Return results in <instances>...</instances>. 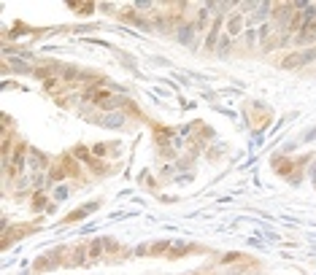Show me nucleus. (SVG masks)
Returning <instances> with one entry per match:
<instances>
[{"mask_svg":"<svg viewBox=\"0 0 316 275\" xmlns=\"http://www.w3.org/2000/svg\"><path fill=\"white\" fill-rule=\"evenodd\" d=\"M316 59V49H305V51H294V54H287V57L281 59V68L292 70V68H305V65H311Z\"/></svg>","mask_w":316,"mask_h":275,"instance_id":"f257e3e1","label":"nucleus"},{"mask_svg":"<svg viewBox=\"0 0 316 275\" xmlns=\"http://www.w3.org/2000/svg\"><path fill=\"white\" fill-rule=\"evenodd\" d=\"M314 38H316V16L305 22V27L294 35V43H297V46H300V43H311Z\"/></svg>","mask_w":316,"mask_h":275,"instance_id":"f03ea898","label":"nucleus"},{"mask_svg":"<svg viewBox=\"0 0 316 275\" xmlns=\"http://www.w3.org/2000/svg\"><path fill=\"white\" fill-rule=\"evenodd\" d=\"M224 27H227V38L240 35V32H243V14H230Z\"/></svg>","mask_w":316,"mask_h":275,"instance_id":"7ed1b4c3","label":"nucleus"},{"mask_svg":"<svg viewBox=\"0 0 316 275\" xmlns=\"http://www.w3.org/2000/svg\"><path fill=\"white\" fill-rule=\"evenodd\" d=\"M108 251V248H105V237H98V240H92L87 246V253H89V262H98L100 256H103V253Z\"/></svg>","mask_w":316,"mask_h":275,"instance_id":"20e7f679","label":"nucleus"},{"mask_svg":"<svg viewBox=\"0 0 316 275\" xmlns=\"http://www.w3.org/2000/svg\"><path fill=\"white\" fill-rule=\"evenodd\" d=\"M219 30H222V14H216V16H213V22H211V30H208V38H206V46H208V49L216 46Z\"/></svg>","mask_w":316,"mask_h":275,"instance_id":"39448f33","label":"nucleus"},{"mask_svg":"<svg viewBox=\"0 0 316 275\" xmlns=\"http://www.w3.org/2000/svg\"><path fill=\"white\" fill-rule=\"evenodd\" d=\"M25 146H17V151H14V159H11V175L14 173H22L25 170Z\"/></svg>","mask_w":316,"mask_h":275,"instance_id":"423d86ee","label":"nucleus"},{"mask_svg":"<svg viewBox=\"0 0 316 275\" xmlns=\"http://www.w3.org/2000/svg\"><path fill=\"white\" fill-rule=\"evenodd\" d=\"M125 124V111H114V113H105L103 116V127H122Z\"/></svg>","mask_w":316,"mask_h":275,"instance_id":"0eeeda50","label":"nucleus"},{"mask_svg":"<svg viewBox=\"0 0 316 275\" xmlns=\"http://www.w3.org/2000/svg\"><path fill=\"white\" fill-rule=\"evenodd\" d=\"M84 262H89V253H87V246L81 243V246H76L71 251V262L68 264H84Z\"/></svg>","mask_w":316,"mask_h":275,"instance_id":"6e6552de","label":"nucleus"},{"mask_svg":"<svg viewBox=\"0 0 316 275\" xmlns=\"http://www.w3.org/2000/svg\"><path fill=\"white\" fill-rule=\"evenodd\" d=\"M192 38H195V25H192V22L179 25V41L181 43H192Z\"/></svg>","mask_w":316,"mask_h":275,"instance_id":"1a4fd4ad","label":"nucleus"},{"mask_svg":"<svg viewBox=\"0 0 316 275\" xmlns=\"http://www.w3.org/2000/svg\"><path fill=\"white\" fill-rule=\"evenodd\" d=\"M95 208H98V205H95V202H92V205H87V208H79V210H73V213L68 216L65 221H79V219H84V216H87V213H92Z\"/></svg>","mask_w":316,"mask_h":275,"instance_id":"9d476101","label":"nucleus"},{"mask_svg":"<svg viewBox=\"0 0 316 275\" xmlns=\"http://www.w3.org/2000/svg\"><path fill=\"white\" fill-rule=\"evenodd\" d=\"M65 175H68V167L62 165V162H60V165H54V167L49 170V178H52V181H60V178H65Z\"/></svg>","mask_w":316,"mask_h":275,"instance_id":"9b49d317","label":"nucleus"},{"mask_svg":"<svg viewBox=\"0 0 316 275\" xmlns=\"http://www.w3.org/2000/svg\"><path fill=\"white\" fill-rule=\"evenodd\" d=\"M49 267H54L52 256H38V259H35V270H49Z\"/></svg>","mask_w":316,"mask_h":275,"instance_id":"f8f14e48","label":"nucleus"},{"mask_svg":"<svg viewBox=\"0 0 316 275\" xmlns=\"http://www.w3.org/2000/svg\"><path fill=\"white\" fill-rule=\"evenodd\" d=\"M33 197H35V200H33V208H35V210H38V208H44V205H46V197H44V192H35Z\"/></svg>","mask_w":316,"mask_h":275,"instance_id":"ddd939ff","label":"nucleus"},{"mask_svg":"<svg viewBox=\"0 0 316 275\" xmlns=\"http://www.w3.org/2000/svg\"><path fill=\"white\" fill-rule=\"evenodd\" d=\"M11 70H17V73H25V70H30V68H27V62H25V59H14V62H11Z\"/></svg>","mask_w":316,"mask_h":275,"instance_id":"4468645a","label":"nucleus"},{"mask_svg":"<svg viewBox=\"0 0 316 275\" xmlns=\"http://www.w3.org/2000/svg\"><path fill=\"white\" fill-rule=\"evenodd\" d=\"M73 156H76V159H89V149L79 146V149H76V154H73Z\"/></svg>","mask_w":316,"mask_h":275,"instance_id":"2eb2a0df","label":"nucleus"},{"mask_svg":"<svg viewBox=\"0 0 316 275\" xmlns=\"http://www.w3.org/2000/svg\"><path fill=\"white\" fill-rule=\"evenodd\" d=\"M54 200H57V202H62V200H68V189H65V186H60V189H57V192H54Z\"/></svg>","mask_w":316,"mask_h":275,"instance_id":"dca6fc26","label":"nucleus"},{"mask_svg":"<svg viewBox=\"0 0 316 275\" xmlns=\"http://www.w3.org/2000/svg\"><path fill=\"white\" fill-rule=\"evenodd\" d=\"M168 246H170V240L159 243V246H154V248H152V253H162V251H165V248H168Z\"/></svg>","mask_w":316,"mask_h":275,"instance_id":"f3484780","label":"nucleus"},{"mask_svg":"<svg viewBox=\"0 0 316 275\" xmlns=\"http://www.w3.org/2000/svg\"><path fill=\"white\" fill-rule=\"evenodd\" d=\"M227 49H230V38H224V41L219 43V51H222V54H227Z\"/></svg>","mask_w":316,"mask_h":275,"instance_id":"a211bd4d","label":"nucleus"},{"mask_svg":"<svg viewBox=\"0 0 316 275\" xmlns=\"http://www.w3.org/2000/svg\"><path fill=\"white\" fill-rule=\"evenodd\" d=\"M57 84H60L57 78H49V81H46V89H49V92H54V89H57Z\"/></svg>","mask_w":316,"mask_h":275,"instance_id":"6ab92c4d","label":"nucleus"},{"mask_svg":"<svg viewBox=\"0 0 316 275\" xmlns=\"http://www.w3.org/2000/svg\"><path fill=\"white\" fill-rule=\"evenodd\" d=\"M314 138H316V127H314V129H308V132H305V138H303V140H314Z\"/></svg>","mask_w":316,"mask_h":275,"instance_id":"aec40b11","label":"nucleus"},{"mask_svg":"<svg viewBox=\"0 0 316 275\" xmlns=\"http://www.w3.org/2000/svg\"><path fill=\"white\" fill-rule=\"evenodd\" d=\"M195 275H197V273H195Z\"/></svg>","mask_w":316,"mask_h":275,"instance_id":"412c9836","label":"nucleus"}]
</instances>
